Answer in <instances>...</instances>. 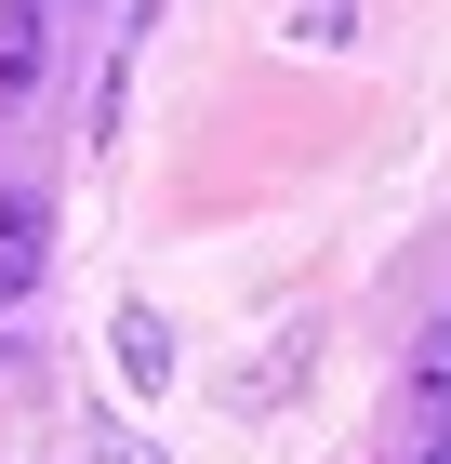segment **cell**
I'll return each instance as SVG.
<instances>
[{"label": "cell", "instance_id": "1", "mask_svg": "<svg viewBox=\"0 0 451 464\" xmlns=\"http://www.w3.org/2000/svg\"><path fill=\"white\" fill-rule=\"evenodd\" d=\"M40 266H54V213L40 199H0V305L40 292Z\"/></svg>", "mask_w": 451, "mask_h": 464}, {"label": "cell", "instance_id": "2", "mask_svg": "<svg viewBox=\"0 0 451 464\" xmlns=\"http://www.w3.org/2000/svg\"><path fill=\"white\" fill-rule=\"evenodd\" d=\"M120 385H173V319H160V305H120Z\"/></svg>", "mask_w": 451, "mask_h": 464}, {"label": "cell", "instance_id": "3", "mask_svg": "<svg viewBox=\"0 0 451 464\" xmlns=\"http://www.w3.org/2000/svg\"><path fill=\"white\" fill-rule=\"evenodd\" d=\"M40 53H54V27H40V0H0V107L40 80Z\"/></svg>", "mask_w": 451, "mask_h": 464}, {"label": "cell", "instance_id": "4", "mask_svg": "<svg viewBox=\"0 0 451 464\" xmlns=\"http://www.w3.org/2000/svg\"><path fill=\"white\" fill-rule=\"evenodd\" d=\"M292 372H306V332H279V345L252 358V372H240L226 398H240V411H266V398H292Z\"/></svg>", "mask_w": 451, "mask_h": 464}, {"label": "cell", "instance_id": "5", "mask_svg": "<svg viewBox=\"0 0 451 464\" xmlns=\"http://www.w3.org/2000/svg\"><path fill=\"white\" fill-rule=\"evenodd\" d=\"M412 398H425V411H438V425H451V319H438V332H425V345H412Z\"/></svg>", "mask_w": 451, "mask_h": 464}, {"label": "cell", "instance_id": "6", "mask_svg": "<svg viewBox=\"0 0 451 464\" xmlns=\"http://www.w3.org/2000/svg\"><path fill=\"white\" fill-rule=\"evenodd\" d=\"M292 40H319V53H332V40H358V0H306V14H292Z\"/></svg>", "mask_w": 451, "mask_h": 464}, {"label": "cell", "instance_id": "7", "mask_svg": "<svg viewBox=\"0 0 451 464\" xmlns=\"http://www.w3.org/2000/svg\"><path fill=\"white\" fill-rule=\"evenodd\" d=\"M106 451H120V464H160V451H146V438H106Z\"/></svg>", "mask_w": 451, "mask_h": 464}, {"label": "cell", "instance_id": "8", "mask_svg": "<svg viewBox=\"0 0 451 464\" xmlns=\"http://www.w3.org/2000/svg\"><path fill=\"white\" fill-rule=\"evenodd\" d=\"M412 464H451V425H438V438H425V451H412Z\"/></svg>", "mask_w": 451, "mask_h": 464}]
</instances>
